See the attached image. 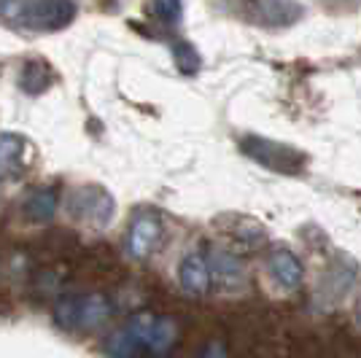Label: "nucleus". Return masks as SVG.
I'll use <instances>...</instances> for the list:
<instances>
[{
	"label": "nucleus",
	"mask_w": 361,
	"mask_h": 358,
	"mask_svg": "<svg viewBox=\"0 0 361 358\" xmlns=\"http://www.w3.org/2000/svg\"><path fill=\"white\" fill-rule=\"evenodd\" d=\"M111 315V304L103 294H87V297L60 299L54 307V318L62 328H97L103 326Z\"/></svg>",
	"instance_id": "nucleus-1"
},
{
	"label": "nucleus",
	"mask_w": 361,
	"mask_h": 358,
	"mask_svg": "<svg viewBox=\"0 0 361 358\" xmlns=\"http://www.w3.org/2000/svg\"><path fill=\"white\" fill-rule=\"evenodd\" d=\"M243 151L259 164L272 167V170H283V173H294V170H300L302 164V156L294 149L281 146L275 140H264V137H245Z\"/></svg>",
	"instance_id": "nucleus-2"
},
{
	"label": "nucleus",
	"mask_w": 361,
	"mask_h": 358,
	"mask_svg": "<svg viewBox=\"0 0 361 358\" xmlns=\"http://www.w3.org/2000/svg\"><path fill=\"white\" fill-rule=\"evenodd\" d=\"M159 237H162V221L157 213L151 210H143L137 213L130 224V232H127V254L133 259H146V256L154 254V248L159 245Z\"/></svg>",
	"instance_id": "nucleus-3"
},
{
	"label": "nucleus",
	"mask_w": 361,
	"mask_h": 358,
	"mask_svg": "<svg viewBox=\"0 0 361 358\" xmlns=\"http://www.w3.org/2000/svg\"><path fill=\"white\" fill-rule=\"evenodd\" d=\"M75 16V3L73 0H32L27 25L32 30H62L65 25H71Z\"/></svg>",
	"instance_id": "nucleus-4"
},
{
	"label": "nucleus",
	"mask_w": 361,
	"mask_h": 358,
	"mask_svg": "<svg viewBox=\"0 0 361 358\" xmlns=\"http://www.w3.org/2000/svg\"><path fill=\"white\" fill-rule=\"evenodd\" d=\"M178 283L186 294L192 297H202L208 294V288L213 285V272H211V261L200 251H189L183 254L178 264Z\"/></svg>",
	"instance_id": "nucleus-5"
},
{
	"label": "nucleus",
	"mask_w": 361,
	"mask_h": 358,
	"mask_svg": "<svg viewBox=\"0 0 361 358\" xmlns=\"http://www.w3.org/2000/svg\"><path fill=\"white\" fill-rule=\"evenodd\" d=\"M267 269H270L272 280L278 285H283V288H288V291L300 288L302 278H305L302 261L288 248H272L270 254H267Z\"/></svg>",
	"instance_id": "nucleus-6"
},
{
	"label": "nucleus",
	"mask_w": 361,
	"mask_h": 358,
	"mask_svg": "<svg viewBox=\"0 0 361 358\" xmlns=\"http://www.w3.org/2000/svg\"><path fill=\"white\" fill-rule=\"evenodd\" d=\"M25 162V137L16 132H0V180L11 178Z\"/></svg>",
	"instance_id": "nucleus-7"
},
{
	"label": "nucleus",
	"mask_w": 361,
	"mask_h": 358,
	"mask_svg": "<svg viewBox=\"0 0 361 358\" xmlns=\"http://www.w3.org/2000/svg\"><path fill=\"white\" fill-rule=\"evenodd\" d=\"M211 272L216 285H221V288H240L245 283V269L235 256L229 254H213Z\"/></svg>",
	"instance_id": "nucleus-8"
},
{
	"label": "nucleus",
	"mask_w": 361,
	"mask_h": 358,
	"mask_svg": "<svg viewBox=\"0 0 361 358\" xmlns=\"http://www.w3.org/2000/svg\"><path fill=\"white\" fill-rule=\"evenodd\" d=\"M106 350H108V356H114V358H149V350L140 345V340H137L127 326L116 328V331L108 337Z\"/></svg>",
	"instance_id": "nucleus-9"
},
{
	"label": "nucleus",
	"mask_w": 361,
	"mask_h": 358,
	"mask_svg": "<svg viewBox=\"0 0 361 358\" xmlns=\"http://www.w3.org/2000/svg\"><path fill=\"white\" fill-rule=\"evenodd\" d=\"M57 205H60V195H57V189H35L30 197H27V202H25V210H27V216L35 218V221H49L54 213H57Z\"/></svg>",
	"instance_id": "nucleus-10"
},
{
	"label": "nucleus",
	"mask_w": 361,
	"mask_h": 358,
	"mask_svg": "<svg viewBox=\"0 0 361 358\" xmlns=\"http://www.w3.org/2000/svg\"><path fill=\"white\" fill-rule=\"evenodd\" d=\"M176 340H178V326L173 321H167V318H159L157 331L151 337V356H165V353H170Z\"/></svg>",
	"instance_id": "nucleus-11"
},
{
	"label": "nucleus",
	"mask_w": 361,
	"mask_h": 358,
	"mask_svg": "<svg viewBox=\"0 0 361 358\" xmlns=\"http://www.w3.org/2000/svg\"><path fill=\"white\" fill-rule=\"evenodd\" d=\"M19 84H22V90L30 92V94L44 92L46 87L51 84V78H49V70H46L44 62H27V65H25V70H22Z\"/></svg>",
	"instance_id": "nucleus-12"
},
{
	"label": "nucleus",
	"mask_w": 361,
	"mask_h": 358,
	"mask_svg": "<svg viewBox=\"0 0 361 358\" xmlns=\"http://www.w3.org/2000/svg\"><path fill=\"white\" fill-rule=\"evenodd\" d=\"M157 323H159V318L154 313H149V310L133 315V321L127 323V328H130L137 340H140V345L149 350V356H151V337H154V331H157Z\"/></svg>",
	"instance_id": "nucleus-13"
},
{
	"label": "nucleus",
	"mask_w": 361,
	"mask_h": 358,
	"mask_svg": "<svg viewBox=\"0 0 361 358\" xmlns=\"http://www.w3.org/2000/svg\"><path fill=\"white\" fill-rule=\"evenodd\" d=\"M32 0H0V19L8 25H27Z\"/></svg>",
	"instance_id": "nucleus-14"
},
{
	"label": "nucleus",
	"mask_w": 361,
	"mask_h": 358,
	"mask_svg": "<svg viewBox=\"0 0 361 358\" xmlns=\"http://www.w3.org/2000/svg\"><path fill=\"white\" fill-rule=\"evenodd\" d=\"M149 11L154 19L165 22V25H173L180 19V11H183V0H149Z\"/></svg>",
	"instance_id": "nucleus-15"
},
{
	"label": "nucleus",
	"mask_w": 361,
	"mask_h": 358,
	"mask_svg": "<svg viewBox=\"0 0 361 358\" xmlns=\"http://www.w3.org/2000/svg\"><path fill=\"white\" fill-rule=\"evenodd\" d=\"M173 57H176V65H178L180 73H186V75L197 73L200 57H197V51L192 44H176L173 46Z\"/></svg>",
	"instance_id": "nucleus-16"
},
{
	"label": "nucleus",
	"mask_w": 361,
	"mask_h": 358,
	"mask_svg": "<svg viewBox=\"0 0 361 358\" xmlns=\"http://www.w3.org/2000/svg\"><path fill=\"white\" fill-rule=\"evenodd\" d=\"M200 358H229V353H226V345L224 342H208L205 345V350L200 353Z\"/></svg>",
	"instance_id": "nucleus-17"
},
{
	"label": "nucleus",
	"mask_w": 361,
	"mask_h": 358,
	"mask_svg": "<svg viewBox=\"0 0 361 358\" xmlns=\"http://www.w3.org/2000/svg\"><path fill=\"white\" fill-rule=\"evenodd\" d=\"M359 313H361V304H359Z\"/></svg>",
	"instance_id": "nucleus-18"
}]
</instances>
